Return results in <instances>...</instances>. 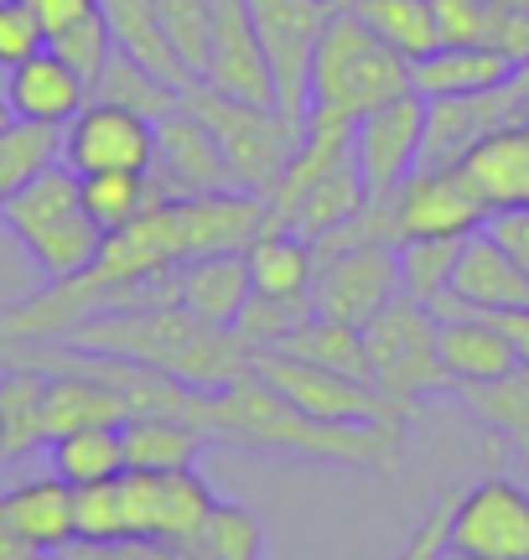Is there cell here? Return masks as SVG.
<instances>
[{
  "label": "cell",
  "instance_id": "6da1fadb",
  "mask_svg": "<svg viewBox=\"0 0 529 560\" xmlns=\"http://www.w3.org/2000/svg\"><path fill=\"white\" fill-rule=\"evenodd\" d=\"M192 425L208 446H239V452H270V457H306L332 467H358L374 478H395L405 462V425L400 420H368V425H332L296 410L249 369L219 389H198Z\"/></svg>",
  "mask_w": 529,
  "mask_h": 560
},
{
  "label": "cell",
  "instance_id": "7a4b0ae2",
  "mask_svg": "<svg viewBox=\"0 0 529 560\" xmlns=\"http://www.w3.org/2000/svg\"><path fill=\"white\" fill-rule=\"evenodd\" d=\"M62 342L151 363V369H162V374L183 384H198V389H219V384L255 369V348L234 327H208L183 306L99 312V317H83L79 327H68Z\"/></svg>",
  "mask_w": 529,
  "mask_h": 560
},
{
  "label": "cell",
  "instance_id": "3957f363",
  "mask_svg": "<svg viewBox=\"0 0 529 560\" xmlns=\"http://www.w3.org/2000/svg\"><path fill=\"white\" fill-rule=\"evenodd\" d=\"M410 89V58H400L389 42H379L348 5H332L306 79V109H327L358 120L368 109Z\"/></svg>",
  "mask_w": 529,
  "mask_h": 560
},
{
  "label": "cell",
  "instance_id": "277c9868",
  "mask_svg": "<svg viewBox=\"0 0 529 560\" xmlns=\"http://www.w3.org/2000/svg\"><path fill=\"white\" fill-rule=\"evenodd\" d=\"M0 223L16 234V244L32 255L47 280H62V276H79L94 265L99 255V223L83 213V198H79V172H68L62 161L42 166L37 177H26L5 198L0 208Z\"/></svg>",
  "mask_w": 529,
  "mask_h": 560
},
{
  "label": "cell",
  "instance_id": "5b68a950",
  "mask_svg": "<svg viewBox=\"0 0 529 560\" xmlns=\"http://www.w3.org/2000/svg\"><path fill=\"white\" fill-rule=\"evenodd\" d=\"M183 109H192L213 130L234 187L239 192H260V198L281 182V172L291 166L306 130V120L285 115L281 104H249V100H234V94H219L208 83H187Z\"/></svg>",
  "mask_w": 529,
  "mask_h": 560
},
{
  "label": "cell",
  "instance_id": "8992f818",
  "mask_svg": "<svg viewBox=\"0 0 529 560\" xmlns=\"http://www.w3.org/2000/svg\"><path fill=\"white\" fill-rule=\"evenodd\" d=\"M364 353H368V384L400 416H415L431 395L451 389V374L442 363V348H436V312L426 301L405 296V291L364 327Z\"/></svg>",
  "mask_w": 529,
  "mask_h": 560
},
{
  "label": "cell",
  "instance_id": "52a82bcc",
  "mask_svg": "<svg viewBox=\"0 0 529 560\" xmlns=\"http://www.w3.org/2000/svg\"><path fill=\"white\" fill-rule=\"evenodd\" d=\"M395 296H400V244L353 240L343 249L317 255L311 312L348 322V327H368Z\"/></svg>",
  "mask_w": 529,
  "mask_h": 560
},
{
  "label": "cell",
  "instance_id": "ba28073f",
  "mask_svg": "<svg viewBox=\"0 0 529 560\" xmlns=\"http://www.w3.org/2000/svg\"><path fill=\"white\" fill-rule=\"evenodd\" d=\"M385 202V223H389V244H410V240H468L489 223V208L472 192V182L457 166L426 172L415 166Z\"/></svg>",
  "mask_w": 529,
  "mask_h": 560
},
{
  "label": "cell",
  "instance_id": "9c48e42d",
  "mask_svg": "<svg viewBox=\"0 0 529 560\" xmlns=\"http://www.w3.org/2000/svg\"><path fill=\"white\" fill-rule=\"evenodd\" d=\"M255 374H260L275 395L306 410L317 420H332V425H368V420H400L405 416L374 389L368 380H353V374H332L322 363L291 359L281 348H255Z\"/></svg>",
  "mask_w": 529,
  "mask_h": 560
},
{
  "label": "cell",
  "instance_id": "30bf717a",
  "mask_svg": "<svg viewBox=\"0 0 529 560\" xmlns=\"http://www.w3.org/2000/svg\"><path fill=\"white\" fill-rule=\"evenodd\" d=\"M447 545L468 560H529V488L514 478H478L451 499Z\"/></svg>",
  "mask_w": 529,
  "mask_h": 560
},
{
  "label": "cell",
  "instance_id": "8fae6325",
  "mask_svg": "<svg viewBox=\"0 0 529 560\" xmlns=\"http://www.w3.org/2000/svg\"><path fill=\"white\" fill-rule=\"evenodd\" d=\"M255 32H260L264 62L275 73V104L285 115L306 120V79H311V52L322 37L332 0H245Z\"/></svg>",
  "mask_w": 529,
  "mask_h": 560
},
{
  "label": "cell",
  "instance_id": "7c38bea8",
  "mask_svg": "<svg viewBox=\"0 0 529 560\" xmlns=\"http://www.w3.org/2000/svg\"><path fill=\"white\" fill-rule=\"evenodd\" d=\"M58 161L68 172H151L156 161V120H145L125 104L89 100L62 125V151Z\"/></svg>",
  "mask_w": 529,
  "mask_h": 560
},
{
  "label": "cell",
  "instance_id": "4fadbf2b",
  "mask_svg": "<svg viewBox=\"0 0 529 560\" xmlns=\"http://www.w3.org/2000/svg\"><path fill=\"white\" fill-rule=\"evenodd\" d=\"M421 136H426V100L415 89L353 120V156H358L368 198H389L421 166Z\"/></svg>",
  "mask_w": 529,
  "mask_h": 560
},
{
  "label": "cell",
  "instance_id": "5bb4252c",
  "mask_svg": "<svg viewBox=\"0 0 529 560\" xmlns=\"http://www.w3.org/2000/svg\"><path fill=\"white\" fill-rule=\"evenodd\" d=\"M509 306H529V276L483 223L478 234L457 244L451 280L447 291L431 301V312L436 317H462V312H509Z\"/></svg>",
  "mask_w": 529,
  "mask_h": 560
},
{
  "label": "cell",
  "instance_id": "9a60e30c",
  "mask_svg": "<svg viewBox=\"0 0 529 560\" xmlns=\"http://www.w3.org/2000/svg\"><path fill=\"white\" fill-rule=\"evenodd\" d=\"M151 182L162 198H198V192H224L234 187L228 161L219 140L192 109H172L156 120V161H151Z\"/></svg>",
  "mask_w": 529,
  "mask_h": 560
},
{
  "label": "cell",
  "instance_id": "2e32d148",
  "mask_svg": "<svg viewBox=\"0 0 529 560\" xmlns=\"http://www.w3.org/2000/svg\"><path fill=\"white\" fill-rule=\"evenodd\" d=\"M208 5H213V52H208L203 83L219 94H234V100L275 104V73L264 62L249 5L245 0H208Z\"/></svg>",
  "mask_w": 529,
  "mask_h": 560
},
{
  "label": "cell",
  "instance_id": "e0dca14e",
  "mask_svg": "<svg viewBox=\"0 0 529 560\" xmlns=\"http://www.w3.org/2000/svg\"><path fill=\"white\" fill-rule=\"evenodd\" d=\"M457 172L472 182V192L483 198V208L509 213V208H529V115L489 130L457 161Z\"/></svg>",
  "mask_w": 529,
  "mask_h": 560
},
{
  "label": "cell",
  "instance_id": "ac0fdd59",
  "mask_svg": "<svg viewBox=\"0 0 529 560\" xmlns=\"http://www.w3.org/2000/svg\"><path fill=\"white\" fill-rule=\"evenodd\" d=\"M5 100L16 109V120L62 130V125L89 104V83H83L52 47H42V52H32L26 62H16V68L5 73Z\"/></svg>",
  "mask_w": 529,
  "mask_h": 560
},
{
  "label": "cell",
  "instance_id": "d6986e66",
  "mask_svg": "<svg viewBox=\"0 0 529 560\" xmlns=\"http://www.w3.org/2000/svg\"><path fill=\"white\" fill-rule=\"evenodd\" d=\"M519 73V62L504 58L498 47H468V42H442L436 52L410 62V89L421 100H462V94H489Z\"/></svg>",
  "mask_w": 529,
  "mask_h": 560
},
{
  "label": "cell",
  "instance_id": "ffe728a7",
  "mask_svg": "<svg viewBox=\"0 0 529 560\" xmlns=\"http://www.w3.org/2000/svg\"><path fill=\"white\" fill-rule=\"evenodd\" d=\"M249 265L245 249H219V255H192L177 265V306L192 312L208 327H234L249 301Z\"/></svg>",
  "mask_w": 529,
  "mask_h": 560
},
{
  "label": "cell",
  "instance_id": "44dd1931",
  "mask_svg": "<svg viewBox=\"0 0 529 560\" xmlns=\"http://www.w3.org/2000/svg\"><path fill=\"white\" fill-rule=\"evenodd\" d=\"M451 389H457L462 410L529 467V363H514V369L493 374V380L451 384Z\"/></svg>",
  "mask_w": 529,
  "mask_h": 560
},
{
  "label": "cell",
  "instance_id": "7402d4cb",
  "mask_svg": "<svg viewBox=\"0 0 529 560\" xmlns=\"http://www.w3.org/2000/svg\"><path fill=\"white\" fill-rule=\"evenodd\" d=\"M364 208H368V187H364V172H358V156L343 151V156L332 161L322 177L302 192V202L291 208V223H285V229L317 244V240H327V234L348 229Z\"/></svg>",
  "mask_w": 529,
  "mask_h": 560
},
{
  "label": "cell",
  "instance_id": "603a6c76",
  "mask_svg": "<svg viewBox=\"0 0 529 560\" xmlns=\"http://www.w3.org/2000/svg\"><path fill=\"white\" fill-rule=\"evenodd\" d=\"M436 348L447 363L451 384H472V380H493L519 363L514 342L504 338V327L489 312H462V317H436Z\"/></svg>",
  "mask_w": 529,
  "mask_h": 560
},
{
  "label": "cell",
  "instance_id": "cb8c5ba5",
  "mask_svg": "<svg viewBox=\"0 0 529 560\" xmlns=\"http://www.w3.org/2000/svg\"><path fill=\"white\" fill-rule=\"evenodd\" d=\"M42 374H47V389H42L47 441L68 436V431H83V425H125L130 420L125 400L109 384L89 380V374H73V369H42Z\"/></svg>",
  "mask_w": 529,
  "mask_h": 560
},
{
  "label": "cell",
  "instance_id": "d4e9b609",
  "mask_svg": "<svg viewBox=\"0 0 529 560\" xmlns=\"http://www.w3.org/2000/svg\"><path fill=\"white\" fill-rule=\"evenodd\" d=\"M104 21H109V37L120 47L125 58H136L141 68H151L156 79H166L172 89H187V68L177 62L172 42H166V26H162V11L156 0H99Z\"/></svg>",
  "mask_w": 529,
  "mask_h": 560
},
{
  "label": "cell",
  "instance_id": "484cf974",
  "mask_svg": "<svg viewBox=\"0 0 529 560\" xmlns=\"http://www.w3.org/2000/svg\"><path fill=\"white\" fill-rule=\"evenodd\" d=\"M249 285L260 296H311V276H317V249L311 240L291 234V229H260L245 244Z\"/></svg>",
  "mask_w": 529,
  "mask_h": 560
},
{
  "label": "cell",
  "instance_id": "4316f807",
  "mask_svg": "<svg viewBox=\"0 0 529 560\" xmlns=\"http://www.w3.org/2000/svg\"><path fill=\"white\" fill-rule=\"evenodd\" d=\"M0 509L11 514V524L37 550H62V545L73 540V488L62 478L21 482L11 493H0Z\"/></svg>",
  "mask_w": 529,
  "mask_h": 560
},
{
  "label": "cell",
  "instance_id": "83f0119b",
  "mask_svg": "<svg viewBox=\"0 0 529 560\" xmlns=\"http://www.w3.org/2000/svg\"><path fill=\"white\" fill-rule=\"evenodd\" d=\"M125 436V467H145V472H177L192 467L208 441L198 425L177 416H130L120 425Z\"/></svg>",
  "mask_w": 529,
  "mask_h": 560
},
{
  "label": "cell",
  "instance_id": "f1b7e54d",
  "mask_svg": "<svg viewBox=\"0 0 529 560\" xmlns=\"http://www.w3.org/2000/svg\"><path fill=\"white\" fill-rule=\"evenodd\" d=\"M348 11L410 62L442 47V26H436L431 0H348Z\"/></svg>",
  "mask_w": 529,
  "mask_h": 560
},
{
  "label": "cell",
  "instance_id": "f546056e",
  "mask_svg": "<svg viewBox=\"0 0 529 560\" xmlns=\"http://www.w3.org/2000/svg\"><path fill=\"white\" fill-rule=\"evenodd\" d=\"M47 457H52V478H62L68 488L109 482L125 472V436L120 425H83L47 441Z\"/></svg>",
  "mask_w": 529,
  "mask_h": 560
},
{
  "label": "cell",
  "instance_id": "4dcf8cb0",
  "mask_svg": "<svg viewBox=\"0 0 529 560\" xmlns=\"http://www.w3.org/2000/svg\"><path fill=\"white\" fill-rule=\"evenodd\" d=\"M281 353L306 363H322L332 374H353V380H368V353H364V327H348V322H332L322 312H311L302 327H291L281 342Z\"/></svg>",
  "mask_w": 529,
  "mask_h": 560
},
{
  "label": "cell",
  "instance_id": "1f68e13d",
  "mask_svg": "<svg viewBox=\"0 0 529 560\" xmlns=\"http://www.w3.org/2000/svg\"><path fill=\"white\" fill-rule=\"evenodd\" d=\"M79 198L83 213L99 223V234H120L151 202H162V192H156L151 172H89V177H79Z\"/></svg>",
  "mask_w": 529,
  "mask_h": 560
},
{
  "label": "cell",
  "instance_id": "d6a6232c",
  "mask_svg": "<svg viewBox=\"0 0 529 560\" xmlns=\"http://www.w3.org/2000/svg\"><path fill=\"white\" fill-rule=\"evenodd\" d=\"M89 100L125 104V109H136L145 120H162V115H172V109L183 104V89H172L166 79H156L151 68H141L136 58H125L120 47H115V58L104 62V73L94 79Z\"/></svg>",
  "mask_w": 529,
  "mask_h": 560
},
{
  "label": "cell",
  "instance_id": "836d02e7",
  "mask_svg": "<svg viewBox=\"0 0 529 560\" xmlns=\"http://www.w3.org/2000/svg\"><path fill=\"white\" fill-rule=\"evenodd\" d=\"M213 493L198 467H177V472H156V535L151 540H192L213 514Z\"/></svg>",
  "mask_w": 529,
  "mask_h": 560
},
{
  "label": "cell",
  "instance_id": "e575fe53",
  "mask_svg": "<svg viewBox=\"0 0 529 560\" xmlns=\"http://www.w3.org/2000/svg\"><path fill=\"white\" fill-rule=\"evenodd\" d=\"M42 389H47V374L42 369H26V363H11L5 380H0V416H5V457H26L47 441V425H42Z\"/></svg>",
  "mask_w": 529,
  "mask_h": 560
},
{
  "label": "cell",
  "instance_id": "d590c367",
  "mask_svg": "<svg viewBox=\"0 0 529 560\" xmlns=\"http://www.w3.org/2000/svg\"><path fill=\"white\" fill-rule=\"evenodd\" d=\"M58 151H62V130L32 125V120L11 125V130L0 136V208H5V198H11L26 177H37L42 166H52Z\"/></svg>",
  "mask_w": 529,
  "mask_h": 560
},
{
  "label": "cell",
  "instance_id": "8d00e7d4",
  "mask_svg": "<svg viewBox=\"0 0 529 560\" xmlns=\"http://www.w3.org/2000/svg\"><path fill=\"white\" fill-rule=\"evenodd\" d=\"M156 11H162L166 42L187 68V79L203 83L208 52H213V5L208 0H156Z\"/></svg>",
  "mask_w": 529,
  "mask_h": 560
},
{
  "label": "cell",
  "instance_id": "74e56055",
  "mask_svg": "<svg viewBox=\"0 0 529 560\" xmlns=\"http://www.w3.org/2000/svg\"><path fill=\"white\" fill-rule=\"evenodd\" d=\"M457 244L462 240H410V244H400V291L431 306V301L447 291L451 265H457Z\"/></svg>",
  "mask_w": 529,
  "mask_h": 560
},
{
  "label": "cell",
  "instance_id": "f35d334b",
  "mask_svg": "<svg viewBox=\"0 0 529 560\" xmlns=\"http://www.w3.org/2000/svg\"><path fill=\"white\" fill-rule=\"evenodd\" d=\"M47 47H52V52H58L89 89H94V79L104 73V62L115 58V37H109L104 11H89V16H79L73 26H62L58 37H47Z\"/></svg>",
  "mask_w": 529,
  "mask_h": 560
},
{
  "label": "cell",
  "instance_id": "ab89813d",
  "mask_svg": "<svg viewBox=\"0 0 529 560\" xmlns=\"http://www.w3.org/2000/svg\"><path fill=\"white\" fill-rule=\"evenodd\" d=\"M306 317H311V296H260V291H249L234 332H239L249 348H275V342H281L291 327H302Z\"/></svg>",
  "mask_w": 529,
  "mask_h": 560
},
{
  "label": "cell",
  "instance_id": "60d3db41",
  "mask_svg": "<svg viewBox=\"0 0 529 560\" xmlns=\"http://www.w3.org/2000/svg\"><path fill=\"white\" fill-rule=\"evenodd\" d=\"M73 540H125L120 482H83L73 488Z\"/></svg>",
  "mask_w": 529,
  "mask_h": 560
},
{
  "label": "cell",
  "instance_id": "b9f144b4",
  "mask_svg": "<svg viewBox=\"0 0 529 560\" xmlns=\"http://www.w3.org/2000/svg\"><path fill=\"white\" fill-rule=\"evenodd\" d=\"M47 47V32H42V21L21 5V0H0V68L11 73L16 62H26L32 52Z\"/></svg>",
  "mask_w": 529,
  "mask_h": 560
},
{
  "label": "cell",
  "instance_id": "7bdbcfd3",
  "mask_svg": "<svg viewBox=\"0 0 529 560\" xmlns=\"http://www.w3.org/2000/svg\"><path fill=\"white\" fill-rule=\"evenodd\" d=\"M58 556L62 560H156L151 540H68Z\"/></svg>",
  "mask_w": 529,
  "mask_h": 560
},
{
  "label": "cell",
  "instance_id": "ee69618b",
  "mask_svg": "<svg viewBox=\"0 0 529 560\" xmlns=\"http://www.w3.org/2000/svg\"><path fill=\"white\" fill-rule=\"evenodd\" d=\"M489 234L504 249H509L514 260H519V270L529 276V208H509V213H493L489 219Z\"/></svg>",
  "mask_w": 529,
  "mask_h": 560
},
{
  "label": "cell",
  "instance_id": "f6af8a7d",
  "mask_svg": "<svg viewBox=\"0 0 529 560\" xmlns=\"http://www.w3.org/2000/svg\"><path fill=\"white\" fill-rule=\"evenodd\" d=\"M21 5L42 21V32H47V37H58L62 26H73L79 16L99 11V0H21Z\"/></svg>",
  "mask_w": 529,
  "mask_h": 560
},
{
  "label": "cell",
  "instance_id": "bcb514c9",
  "mask_svg": "<svg viewBox=\"0 0 529 560\" xmlns=\"http://www.w3.org/2000/svg\"><path fill=\"white\" fill-rule=\"evenodd\" d=\"M498 327H504V338L514 342V353L519 363H529V306H509V312H489Z\"/></svg>",
  "mask_w": 529,
  "mask_h": 560
},
{
  "label": "cell",
  "instance_id": "7dc6e473",
  "mask_svg": "<svg viewBox=\"0 0 529 560\" xmlns=\"http://www.w3.org/2000/svg\"><path fill=\"white\" fill-rule=\"evenodd\" d=\"M37 556H42V550L21 535L16 524H11V514L0 509V560H37Z\"/></svg>",
  "mask_w": 529,
  "mask_h": 560
},
{
  "label": "cell",
  "instance_id": "c3c4849f",
  "mask_svg": "<svg viewBox=\"0 0 529 560\" xmlns=\"http://www.w3.org/2000/svg\"><path fill=\"white\" fill-rule=\"evenodd\" d=\"M11 125H16V109H11V100H5V94H0V136H5V130H11Z\"/></svg>",
  "mask_w": 529,
  "mask_h": 560
},
{
  "label": "cell",
  "instance_id": "681fc988",
  "mask_svg": "<svg viewBox=\"0 0 529 560\" xmlns=\"http://www.w3.org/2000/svg\"><path fill=\"white\" fill-rule=\"evenodd\" d=\"M493 5H504V11H529V0H493Z\"/></svg>",
  "mask_w": 529,
  "mask_h": 560
},
{
  "label": "cell",
  "instance_id": "f907efd6",
  "mask_svg": "<svg viewBox=\"0 0 529 560\" xmlns=\"http://www.w3.org/2000/svg\"><path fill=\"white\" fill-rule=\"evenodd\" d=\"M0 462H5V416H0Z\"/></svg>",
  "mask_w": 529,
  "mask_h": 560
},
{
  "label": "cell",
  "instance_id": "816d5d0a",
  "mask_svg": "<svg viewBox=\"0 0 529 560\" xmlns=\"http://www.w3.org/2000/svg\"><path fill=\"white\" fill-rule=\"evenodd\" d=\"M436 560H468V556H457V550H451V545H447V550H442V556H436Z\"/></svg>",
  "mask_w": 529,
  "mask_h": 560
},
{
  "label": "cell",
  "instance_id": "f5cc1de1",
  "mask_svg": "<svg viewBox=\"0 0 529 560\" xmlns=\"http://www.w3.org/2000/svg\"><path fill=\"white\" fill-rule=\"evenodd\" d=\"M37 560H62V556H58V550H42V556H37Z\"/></svg>",
  "mask_w": 529,
  "mask_h": 560
},
{
  "label": "cell",
  "instance_id": "db71d44e",
  "mask_svg": "<svg viewBox=\"0 0 529 560\" xmlns=\"http://www.w3.org/2000/svg\"><path fill=\"white\" fill-rule=\"evenodd\" d=\"M332 5H348V0H332Z\"/></svg>",
  "mask_w": 529,
  "mask_h": 560
},
{
  "label": "cell",
  "instance_id": "11a10c76",
  "mask_svg": "<svg viewBox=\"0 0 529 560\" xmlns=\"http://www.w3.org/2000/svg\"><path fill=\"white\" fill-rule=\"evenodd\" d=\"M525 73H529V62H525Z\"/></svg>",
  "mask_w": 529,
  "mask_h": 560
}]
</instances>
